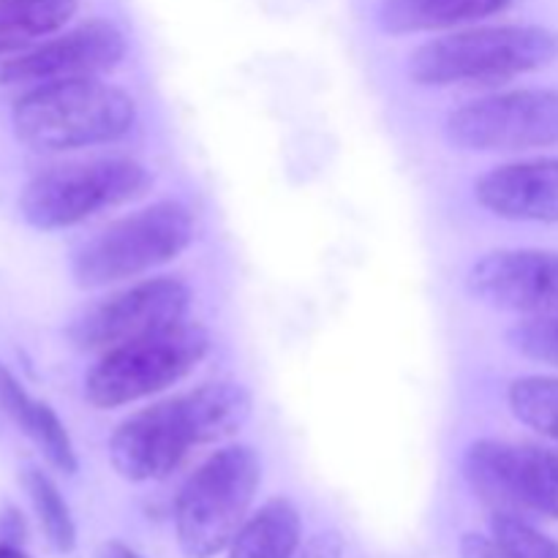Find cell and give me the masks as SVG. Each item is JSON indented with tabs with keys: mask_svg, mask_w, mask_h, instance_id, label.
I'll return each mask as SVG.
<instances>
[{
	"mask_svg": "<svg viewBox=\"0 0 558 558\" xmlns=\"http://www.w3.org/2000/svg\"><path fill=\"white\" fill-rule=\"evenodd\" d=\"M22 483H25L27 496H31V505L36 510L38 523H41L44 537L49 539L58 554H71L76 548V526L74 518H71L69 505L60 496L58 485L41 472V469H27L22 474Z\"/></svg>",
	"mask_w": 558,
	"mask_h": 558,
	"instance_id": "19",
	"label": "cell"
},
{
	"mask_svg": "<svg viewBox=\"0 0 558 558\" xmlns=\"http://www.w3.org/2000/svg\"><path fill=\"white\" fill-rule=\"evenodd\" d=\"M0 409L41 450L49 466L58 469L60 474H74L80 469L74 441H71L63 420L54 414L49 403L27 396L25 387L3 365H0Z\"/></svg>",
	"mask_w": 558,
	"mask_h": 558,
	"instance_id": "14",
	"label": "cell"
},
{
	"mask_svg": "<svg viewBox=\"0 0 558 558\" xmlns=\"http://www.w3.org/2000/svg\"><path fill=\"white\" fill-rule=\"evenodd\" d=\"M445 136L466 153H529L558 145V90L515 87L461 104L445 120Z\"/></svg>",
	"mask_w": 558,
	"mask_h": 558,
	"instance_id": "9",
	"label": "cell"
},
{
	"mask_svg": "<svg viewBox=\"0 0 558 558\" xmlns=\"http://www.w3.org/2000/svg\"><path fill=\"white\" fill-rule=\"evenodd\" d=\"M466 292L494 311L521 316L558 314V251L501 248L466 272Z\"/></svg>",
	"mask_w": 558,
	"mask_h": 558,
	"instance_id": "12",
	"label": "cell"
},
{
	"mask_svg": "<svg viewBox=\"0 0 558 558\" xmlns=\"http://www.w3.org/2000/svg\"><path fill=\"white\" fill-rule=\"evenodd\" d=\"M490 534L515 558H558V543L523 518L494 515Z\"/></svg>",
	"mask_w": 558,
	"mask_h": 558,
	"instance_id": "21",
	"label": "cell"
},
{
	"mask_svg": "<svg viewBox=\"0 0 558 558\" xmlns=\"http://www.w3.org/2000/svg\"><path fill=\"white\" fill-rule=\"evenodd\" d=\"M338 543L336 537H319L305 548L303 558H338Z\"/></svg>",
	"mask_w": 558,
	"mask_h": 558,
	"instance_id": "24",
	"label": "cell"
},
{
	"mask_svg": "<svg viewBox=\"0 0 558 558\" xmlns=\"http://www.w3.org/2000/svg\"><path fill=\"white\" fill-rule=\"evenodd\" d=\"M558 60V33L543 25L463 27L430 38L409 54L407 74L420 87L505 85Z\"/></svg>",
	"mask_w": 558,
	"mask_h": 558,
	"instance_id": "2",
	"label": "cell"
},
{
	"mask_svg": "<svg viewBox=\"0 0 558 558\" xmlns=\"http://www.w3.org/2000/svg\"><path fill=\"white\" fill-rule=\"evenodd\" d=\"M194 243V218L180 202H156L129 213L76 248L71 276L80 289L136 281L178 259Z\"/></svg>",
	"mask_w": 558,
	"mask_h": 558,
	"instance_id": "5",
	"label": "cell"
},
{
	"mask_svg": "<svg viewBox=\"0 0 558 558\" xmlns=\"http://www.w3.org/2000/svg\"><path fill=\"white\" fill-rule=\"evenodd\" d=\"M147 185L150 174L131 158L60 163L27 180L20 194V213L33 229L58 232L134 202Z\"/></svg>",
	"mask_w": 558,
	"mask_h": 558,
	"instance_id": "7",
	"label": "cell"
},
{
	"mask_svg": "<svg viewBox=\"0 0 558 558\" xmlns=\"http://www.w3.org/2000/svg\"><path fill=\"white\" fill-rule=\"evenodd\" d=\"M507 407L518 423L558 445V376H518L507 385Z\"/></svg>",
	"mask_w": 558,
	"mask_h": 558,
	"instance_id": "18",
	"label": "cell"
},
{
	"mask_svg": "<svg viewBox=\"0 0 558 558\" xmlns=\"http://www.w3.org/2000/svg\"><path fill=\"white\" fill-rule=\"evenodd\" d=\"M262 485V458L248 445L213 452L180 488L174 501V534L185 558H213L229 550L248 521Z\"/></svg>",
	"mask_w": 558,
	"mask_h": 558,
	"instance_id": "4",
	"label": "cell"
},
{
	"mask_svg": "<svg viewBox=\"0 0 558 558\" xmlns=\"http://www.w3.org/2000/svg\"><path fill=\"white\" fill-rule=\"evenodd\" d=\"M507 343L521 357L558 368V314L556 316H523L507 330Z\"/></svg>",
	"mask_w": 558,
	"mask_h": 558,
	"instance_id": "20",
	"label": "cell"
},
{
	"mask_svg": "<svg viewBox=\"0 0 558 558\" xmlns=\"http://www.w3.org/2000/svg\"><path fill=\"white\" fill-rule=\"evenodd\" d=\"M461 558H515V556H512L510 550L494 537V534H490V537H485V534H466V537L461 539Z\"/></svg>",
	"mask_w": 558,
	"mask_h": 558,
	"instance_id": "22",
	"label": "cell"
},
{
	"mask_svg": "<svg viewBox=\"0 0 558 558\" xmlns=\"http://www.w3.org/2000/svg\"><path fill=\"white\" fill-rule=\"evenodd\" d=\"M0 529H3V543H14L20 545L25 539V521L16 510H9L0 521Z\"/></svg>",
	"mask_w": 558,
	"mask_h": 558,
	"instance_id": "23",
	"label": "cell"
},
{
	"mask_svg": "<svg viewBox=\"0 0 558 558\" xmlns=\"http://www.w3.org/2000/svg\"><path fill=\"white\" fill-rule=\"evenodd\" d=\"M474 199L501 221L558 223V158H523L480 174Z\"/></svg>",
	"mask_w": 558,
	"mask_h": 558,
	"instance_id": "13",
	"label": "cell"
},
{
	"mask_svg": "<svg viewBox=\"0 0 558 558\" xmlns=\"http://www.w3.org/2000/svg\"><path fill=\"white\" fill-rule=\"evenodd\" d=\"M136 123V101L101 76L47 82L16 98L14 134L33 153H69L112 145Z\"/></svg>",
	"mask_w": 558,
	"mask_h": 558,
	"instance_id": "3",
	"label": "cell"
},
{
	"mask_svg": "<svg viewBox=\"0 0 558 558\" xmlns=\"http://www.w3.org/2000/svg\"><path fill=\"white\" fill-rule=\"evenodd\" d=\"M76 5V0H0V52L60 33L74 20Z\"/></svg>",
	"mask_w": 558,
	"mask_h": 558,
	"instance_id": "17",
	"label": "cell"
},
{
	"mask_svg": "<svg viewBox=\"0 0 558 558\" xmlns=\"http://www.w3.org/2000/svg\"><path fill=\"white\" fill-rule=\"evenodd\" d=\"M463 480L494 510L532 521H558V450L505 439H477L463 452Z\"/></svg>",
	"mask_w": 558,
	"mask_h": 558,
	"instance_id": "8",
	"label": "cell"
},
{
	"mask_svg": "<svg viewBox=\"0 0 558 558\" xmlns=\"http://www.w3.org/2000/svg\"><path fill=\"white\" fill-rule=\"evenodd\" d=\"M303 543V518L287 496L265 501L240 526L227 558H294Z\"/></svg>",
	"mask_w": 558,
	"mask_h": 558,
	"instance_id": "16",
	"label": "cell"
},
{
	"mask_svg": "<svg viewBox=\"0 0 558 558\" xmlns=\"http://www.w3.org/2000/svg\"><path fill=\"white\" fill-rule=\"evenodd\" d=\"M210 352V332L180 322L161 332L101 352L85 376V398L96 409H120L180 385Z\"/></svg>",
	"mask_w": 558,
	"mask_h": 558,
	"instance_id": "6",
	"label": "cell"
},
{
	"mask_svg": "<svg viewBox=\"0 0 558 558\" xmlns=\"http://www.w3.org/2000/svg\"><path fill=\"white\" fill-rule=\"evenodd\" d=\"M254 412V398L234 381H210L131 414L109 439V461L129 483L163 480L194 450L232 439Z\"/></svg>",
	"mask_w": 558,
	"mask_h": 558,
	"instance_id": "1",
	"label": "cell"
},
{
	"mask_svg": "<svg viewBox=\"0 0 558 558\" xmlns=\"http://www.w3.org/2000/svg\"><path fill=\"white\" fill-rule=\"evenodd\" d=\"M125 36L114 22L87 20L41 41L0 52V85H47V82L101 76L125 58Z\"/></svg>",
	"mask_w": 558,
	"mask_h": 558,
	"instance_id": "11",
	"label": "cell"
},
{
	"mask_svg": "<svg viewBox=\"0 0 558 558\" xmlns=\"http://www.w3.org/2000/svg\"><path fill=\"white\" fill-rule=\"evenodd\" d=\"M0 558H31L20 545L14 543H0Z\"/></svg>",
	"mask_w": 558,
	"mask_h": 558,
	"instance_id": "26",
	"label": "cell"
},
{
	"mask_svg": "<svg viewBox=\"0 0 558 558\" xmlns=\"http://www.w3.org/2000/svg\"><path fill=\"white\" fill-rule=\"evenodd\" d=\"M98 558H142V556L136 554L134 548H129V545L112 539V543H107L101 550H98Z\"/></svg>",
	"mask_w": 558,
	"mask_h": 558,
	"instance_id": "25",
	"label": "cell"
},
{
	"mask_svg": "<svg viewBox=\"0 0 558 558\" xmlns=\"http://www.w3.org/2000/svg\"><path fill=\"white\" fill-rule=\"evenodd\" d=\"M515 0H381L379 25L390 36L439 33L501 14Z\"/></svg>",
	"mask_w": 558,
	"mask_h": 558,
	"instance_id": "15",
	"label": "cell"
},
{
	"mask_svg": "<svg viewBox=\"0 0 558 558\" xmlns=\"http://www.w3.org/2000/svg\"><path fill=\"white\" fill-rule=\"evenodd\" d=\"M189 308L191 289L185 281L172 276L142 278L82 311L71 322L69 338L82 352H109L180 325Z\"/></svg>",
	"mask_w": 558,
	"mask_h": 558,
	"instance_id": "10",
	"label": "cell"
}]
</instances>
